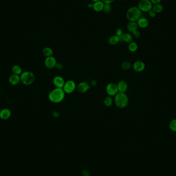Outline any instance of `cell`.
Masks as SVG:
<instances>
[{
    "label": "cell",
    "mask_w": 176,
    "mask_h": 176,
    "mask_svg": "<svg viewBox=\"0 0 176 176\" xmlns=\"http://www.w3.org/2000/svg\"><path fill=\"white\" fill-rule=\"evenodd\" d=\"M82 175L83 176H89V171L88 170H84L82 172Z\"/></svg>",
    "instance_id": "d590c367"
},
{
    "label": "cell",
    "mask_w": 176,
    "mask_h": 176,
    "mask_svg": "<svg viewBox=\"0 0 176 176\" xmlns=\"http://www.w3.org/2000/svg\"><path fill=\"white\" fill-rule=\"evenodd\" d=\"M101 1V0H91V1H92L93 3L98 2V1Z\"/></svg>",
    "instance_id": "74e56055"
},
{
    "label": "cell",
    "mask_w": 176,
    "mask_h": 176,
    "mask_svg": "<svg viewBox=\"0 0 176 176\" xmlns=\"http://www.w3.org/2000/svg\"><path fill=\"white\" fill-rule=\"evenodd\" d=\"M132 33H133L132 35H133V37H134L135 38H139L141 37V33L138 29L133 31Z\"/></svg>",
    "instance_id": "83f0119b"
},
{
    "label": "cell",
    "mask_w": 176,
    "mask_h": 176,
    "mask_svg": "<svg viewBox=\"0 0 176 176\" xmlns=\"http://www.w3.org/2000/svg\"><path fill=\"white\" fill-rule=\"evenodd\" d=\"M104 4H105L101 1H99L98 2L93 3V9L96 12H102L103 10V8H104Z\"/></svg>",
    "instance_id": "2e32d148"
},
{
    "label": "cell",
    "mask_w": 176,
    "mask_h": 176,
    "mask_svg": "<svg viewBox=\"0 0 176 176\" xmlns=\"http://www.w3.org/2000/svg\"><path fill=\"white\" fill-rule=\"evenodd\" d=\"M123 30L121 28H118V29H116V35L119 37L120 38H121V37L123 35Z\"/></svg>",
    "instance_id": "f1b7e54d"
},
{
    "label": "cell",
    "mask_w": 176,
    "mask_h": 176,
    "mask_svg": "<svg viewBox=\"0 0 176 176\" xmlns=\"http://www.w3.org/2000/svg\"><path fill=\"white\" fill-rule=\"evenodd\" d=\"M148 13V15L149 16V17L152 18H155L156 16V15H157V14L154 12V11L152 10H150Z\"/></svg>",
    "instance_id": "f546056e"
},
{
    "label": "cell",
    "mask_w": 176,
    "mask_h": 176,
    "mask_svg": "<svg viewBox=\"0 0 176 176\" xmlns=\"http://www.w3.org/2000/svg\"><path fill=\"white\" fill-rule=\"evenodd\" d=\"M0 101H1V99H0Z\"/></svg>",
    "instance_id": "ab89813d"
},
{
    "label": "cell",
    "mask_w": 176,
    "mask_h": 176,
    "mask_svg": "<svg viewBox=\"0 0 176 176\" xmlns=\"http://www.w3.org/2000/svg\"><path fill=\"white\" fill-rule=\"evenodd\" d=\"M145 63L142 61H137L133 63V69L137 72H142L145 70Z\"/></svg>",
    "instance_id": "8fae6325"
},
{
    "label": "cell",
    "mask_w": 176,
    "mask_h": 176,
    "mask_svg": "<svg viewBox=\"0 0 176 176\" xmlns=\"http://www.w3.org/2000/svg\"><path fill=\"white\" fill-rule=\"evenodd\" d=\"M133 35L129 33H126V34H123V36L121 37V41H124L126 43H129L130 42H131L133 41Z\"/></svg>",
    "instance_id": "d6986e66"
},
{
    "label": "cell",
    "mask_w": 176,
    "mask_h": 176,
    "mask_svg": "<svg viewBox=\"0 0 176 176\" xmlns=\"http://www.w3.org/2000/svg\"><path fill=\"white\" fill-rule=\"evenodd\" d=\"M65 80L63 77L60 76H56L53 80V83L56 88L63 89L65 84Z\"/></svg>",
    "instance_id": "9c48e42d"
},
{
    "label": "cell",
    "mask_w": 176,
    "mask_h": 176,
    "mask_svg": "<svg viewBox=\"0 0 176 176\" xmlns=\"http://www.w3.org/2000/svg\"><path fill=\"white\" fill-rule=\"evenodd\" d=\"M65 93L62 88H56L48 94L49 100L55 104H58L63 101L65 98Z\"/></svg>",
    "instance_id": "6da1fadb"
},
{
    "label": "cell",
    "mask_w": 176,
    "mask_h": 176,
    "mask_svg": "<svg viewBox=\"0 0 176 176\" xmlns=\"http://www.w3.org/2000/svg\"><path fill=\"white\" fill-rule=\"evenodd\" d=\"M121 41V39L116 35H113L110 37L108 39V43L111 46H115Z\"/></svg>",
    "instance_id": "ac0fdd59"
},
{
    "label": "cell",
    "mask_w": 176,
    "mask_h": 176,
    "mask_svg": "<svg viewBox=\"0 0 176 176\" xmlns=\"http://www.w3.org/2000/svg\"><path fill=\"white\" fill-rule=\"evenodd\" d=\"M138 45L137 42L135 41H132L129 43L128 45V50L130 52L134 53L138 50Z\"/></svg>",
    "instance_id": "7402d4cb"
},
{
    "label": "cell",
    "mask_w": 176,
    "mask_h": 176,
    "mask_svg": "<svg viewBox=\"0 0 176 176\" xmlns=\"http://www.w3.org/2000/svg\"><path fill=\"white\" fill-rule=\"evenodd\" d=\"M90 88L89 84L86 82H82L79 83L76 87L78 92L80 93H84L87 92Z\"/></svg>",
    "instance_id": "30bf717a"
},
{
    "label": "cell",
    "mask_w": 176,
    "mask_h": 176,
    "mask_svg": "<svg viewBox=\"0 0 176 176\" xmlns=\"http://www.w3.org/2000/svg\"><path fill=\"white\" fill-rule=\"evenodd\" d=\"M76 87L77 86L74 81L72 80H69L65 82L63 90H64L65 94H71L76 90Z\"/></svg>",
    "instance_id": "8992f818"
},
{
    "label": "cell",
    "mask_w": 176,
    "mask_h": 176,
    "mask_svg": "<svg viewBox=\"0 0 176 176\" xmlns=\"http://www.w3.org/2000/svg\"><path fill=\"white\" fill-rule=\"evenodd\" d=\"M139 27L137 22L129 21L127 25V29L128 31L133 33L134 31L138 29Z\"/></svg>",
    "instance_id": "e0dca14e"
},
{
    "label": "cell",
    "mask_w": 176,
    "mask_h": 176,
    "mask_svg": "<svg viewBox=\"0 0 176 176\" xmlns=\"http://www.w3.org/2000/svg\"><path fill=\"white\" fill-rule=\"evenodd\" d=\"M106 91L109 96H115L118 93L117 84L113 82L109 83L106 87Z\"/></svg>",
    "instance_id": "52a82bcc"
},
{
    "label": "cell",
    "mask_w": 176,
    "mask_h": 176,
    "mask_svg": "<svg viewBox=\"0 0 176 176\" xmlns=\"http://www.w3.org/2000/svg\"><path fill=\"white\" fill-rule=\"evenodd\" d=\"M118 88V92L125 93L128 89V84L124 80H121L117 84Z\"/></svg>",
    "instance_id": "9a60e30c"
},
{
    "label": "cell",
    "mask_w": 176,
    "mask_h": 176,
    "mask_svg": "<svg viewBox=\"0 0 176 176\" xmlns=\"http://www.w3.org/2000/svg\"><path fill=\"white\" fill-rule=\"evenodd\" d=\"M137 22L139 27H140L141 29H146L149 25V22L148 20L145 17H141Z\"/></svg>",
    "instance_id": "7c38bea8"
},
{
    "label": "cell",
    "mask_w": 176,
    "mask_h": 176,
    "mask_svg": "<svg viewBox=\"0 0 176 176\" xmlns=\"http://www.w3.org/2000/svg\"><path fill=\"white\" fill-rule=\"evenodd\" d=\"M90 86L92 87H95L97 85V82L95 80H92V81L90 82L89 84Z\"/></svg>",
    "instance_id": "e575fe53"
},
{
    "label": "cell",
    "mask_w": 176,
    "mask_h": 176,
    "mask_svg": "<svg viewBox=\"0 0 176 176\" xmlns=\"http://www.w3.org/2000/svg\"><path fill=\"white\" fill-rule=\"evenodd\" d=\"M12 72L14 74H16V75H21V74H22V68L19 65H14L12 67Z\"/></svg>",
    "instance_id": "603a6c76"
},
{
    "label": "cell",
    "mask_w": 176,
    "mask_h": 176,
    "mask_svg": "<svg viewBox=\"0 0 176 176\" xmlns=\"http://www.w3.org/2000/svg\"><path fill=\"white\" fill-rule=\"evenodd\" d=\"M131 63L128 61H125L121 64V68L123 70H128L131 68Z\"/></svg>",
    "instance_id": "d4e9b609"
},
{
    "label": "cell",
    "mask_w": 176,
    "mask_h": 176,
    "mask_svg": "<svg viewBox=\"0 0 176 176\" xmlns=\"http://www.w3.org/2000/svg\"><path fill=\"white\" fill-rule=\"evenodd\" d=\"M101 1H103V2L104 3V4H111L115 1V0H101Z\"/></svg>",
    "instance_id": "d6a6232c"
},
{
    "label": "cell",
    "mask_w": 176,
    "mask_h": 176,
    "mask_svg": "<svg viewBox=\"0 0 176 176\" xmlns=\"http://www.w3.org/2000/svg\"><path fill=\"white\" fill-rule=\"evenodd\" d=\"M153 5L160 4L162 2V0H150Z\"/></svg>",
    "instance_id": "836d02e7"
},
{
    "label": "cell",
    "mask_w": 176,
    "mask_h": 176,
    "mask_svg": "<svg viewBox=\"0 0 176 176\" xmlns=\"http://www.w3.org/2000/svg\"><path fill=\"white\" fill-rule=\"evenodd\" d=\"M137 6L142 12H148L152 10L153 4L150 0H140Z\"/></svg>",
    "instance_id": "5b68a950"
},
{
    "label": "cell",
    "mask_w": 176,
    "mask_h": 176,
    "mask_svg": "<svg viewBox=\"0 0 176 176\" xmlns=\"http://www.w3.org/2000/svg\"><path fill=\"white\" fill-rule=\"evenodd\" d=\"M114 102L118 108H125L128 106L129 98L125 93L118 92L114 96Z\"/></svg>",
    "instance_id": "7a4b0ae2"
},
{
    "label": "cell",
    "mask_w": 176,
    "mask_h": 176,
    "mask_svg": "<svg viewBox=\"0 0 176 176\" xmlns=\"http://www.w3.org/2000/svg\"><path fill=\"white\" fill-rule=\"evenodd\" d=\"M56 68L58 70H61L63 68V65L62 63H57L56 65Z\"/></svg>",
    "instance_id": "4dcf8cb0"
},
{
    "label": "cell",
    "mask_w": 176,
    "mask_h": 176,
    "mask_svg": "<svg viewBox=\"0 0 176 176\" xmlns=\"http://www.w3.org/2000/svg\"><path fill=\"white\" fill-rule=\"evenodd\" d=\"M93 3H89L87 5V7L89 8H93Z\"/></svg>",
    "instance_id": "8d00e7d4"
},
{
    "label": "cell",
    "mask_w": 176,
    "mask_h": 176,
    "mask_svg": "<svg viewBox=\"0 0 176 176\" xmlns=\"http://www.w3.org/2000/svg\"><path fill=\"white\" fill-rule=\"evenodd\" d=\"M112 10V6L111 4H104V8H103V12L106 14H109L110 12H111Z\"/></svg>",
    "instance_id": "4316f807"
},
{
    "label": "cell",
    "mask_w": 176,
    "mask_h": 176,
    "mask_svg": "<svg viewBox=\"0 0 176 176\" xmlns=\"http://www.w3.org/2000/svg\"><path fill=\"white\" fill-rule=\"evenodd\" d=\"M21 82L25 86H29L34 83L35 80V75L31 71L23 72L20 75Z\"/></svg>",
    "instance_id": "277c9868"
},
{
    "label": "cell",
    "mask_w": 176,
    "mask_h": 176,
    "mask_svg": "<svg viewBox=\"0 0 176 176\" xmlns=\"http://www.w3.org/2000/svg\"><path fill=\"white\" fill-rule=\"evenodd\" d=\"M152 10L154 11L156 14H159L162 12L164 10V6L161 3L157 4L155 5H153Z\"/></svg>",
    "instance_id": "44dd1931"
},
{
    "label": "cell",
    "mask_w": 176,
    "mask_h": 176,
    "mask_svg": "<svg viewBox=\"0 0 176 176\" xmlns=\"http://www.w3.org/2000/svg\"><path fill=\"white\" fill-rule=\"evenodd\" d=\"M52 115L53 116L54 118H58L59 117V116H60V113H59V112L57 111H54L53 112Z\"/></svg>",
    "instance_id": "1f68e13d"
},
{
    "label": "cell",
    "mask_w": 176,
    "mask_h": 176,
    "mask_svg": "<svg viewBox=\"0 0 176 176\" xmlns=\"http://www.w3.org/2000/svg\"><path fill=\"white\" fill-rule=\"evenodd\" d=\"M42 53L45 57H48L53 56L54 52L52 48H49V47H46L43 49Z\"/></svg>",
    "instance_id": "ffe728a7"
},
{
    "label": "cell",
    "mask_w": 176,
    "mask_h": 176,
    "mask_svg": "<svg viewBox=\"0 0 176 176\" xmlns=\"http://www.w3.org/2000/svg\"><path fill=\"white\" fill-rule=\"evenodd\" d=\"M118 1H122L123 0H118Z\"/></svg>",
    "instance_id": "f35d334b"
},
{
    "label": "cell",
    "mask_w": 176,
    "mask_h": 176,
    "mask_svg": "<svg viewBox=\"0 0 176 176\" xmlns=\"http://www.w3.org/2000/svg\"><path fill=\"white\" fill-rule=\"evenodd\" d=\"M9 82L10 84L12 86H16L19 84L21 82L20 80V75H16L12 74L9 77Z\"/></svg>",
    "instance_id": "5bb4252c"
},
{
    "label": "cell",
    "mask_w": 176,
    "mask_h": 176,
    "mask_svg": "<svg viewBox=\"0 0 176 176\" xmlns=\"http://www.w3.org/2000/svg\"><path fill=\"white\" fill-rule=\"evenodd\" d=\"M12 115V112L9 109L4 108L0 111V118L3 120H6L10 118Z\"/></svg>",
    "instance_id": "4fadbf2b"
},
{
    "label": "cell",
    "mask_w": 176,
    "mask_h": 176,
    "mask_svg": "<svg viewBox=\"0 0 176 176\" xmlns=\"http://www.w3.org/2000/svg\"><path fill=\"white\" fill-rule=\"evenodd\" d=\"M114 100L112 96H107L104 101V104L105 106L107 107H111L113 103Z\"/></svg>",
    "instance_id": "cb8c5ba5"
},
{
    "label": "cell",
    "mask_w": 176,
    "mask_h": 176,
    "mask_svg": "<svg viewBox=\"0 0 176 176\" xmlns=\"http://www.w3.org/2000/svg\"><path fill=\"white\" fill-rule=\"evenodd\" d=\"M169 128L172 131L176 132V119H174L169 122Z\"/></svg>",
    "instance_id": "484cf974"
},
{
    "label": "cell",
    "mask_w": 176,
    "mask_h": 176,
    "mask_svg": "<svg viewBox=\"0 0 176 176\" xmlns=\"http://www.w3.org/2000/svg\"><path fill=\"white\" fill-rule=\"evenodd\" d=\"M142 17V12L138 6H132L129 8L126 12V18L129 21L137 22Z\"/></svg>",
    "instance_id": "3957f363"
},
{
    "label": "cell",
    "mask_w": 176,
    "mask_h": 176,
    "mask_svg": "<svg viewBox=\"0 0 176 176\" xmlns=\"http://www.w3.org/2000/svg\"><path fill=\"white\" fill-rule=\"evenodd\" d=\"M57 60L53 56L46 57L44 61V65L47 69H53L56 68V65L57 64Z\"/></svg>",
    "instance_id": "ba28073f"
}]
</instances>
